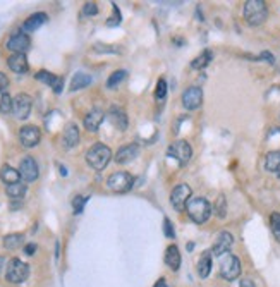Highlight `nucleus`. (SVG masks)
Listing matches in <instances>:
<instances>
[{
  "mask_svg": "<svg viewBox=\"0 0 280 287\" xmlns=\"http://www.w3.org/2000/svg\"><path fill=\"white\" fill-rule=\"evenodd\" d=\"M186 211L189 215V219L196 224H204L212 215V205L206 198L196 196L191 198L186 205Z\"/></svg>",
  "mask_w": 280,
  "mask_h": 287,
  "instance_id": "nucleus-1",
  "label": "nucleus"
},
{
  "mask_svg": "<svg viewBox=\"0 0 280 287\" xmlns=\"http://www.w3.org/2000/svg\"><path fill=\"white\" fill-rule=\"evenodd\" d=\"M112 160V150L103 143L93 145L86 152V162L91 169L95 170H103L108 165V162Z\"/></svg>",
  "mask_w": 280,
  "mask_h": 287,
  "instance_id": "nucleus-2",
  "label": "nucleus"
},
{
  "mask_svg": "<svg viewBox=\"0 0 280 287\" xmlns=\"http://www.w3.org/2000/svg\"><path fill=\"white\" fill-rule=\"evenodd\" d=\"M268 18V9L263 0H248L244 2V19L249 26H260Z\"/></svg>",
  "mask_w": 280,
  "mask_h": 287,
  "instance_id": "nucleus-3",
  "label": "nucleus"
},
{
  "mask_svg": "<svg viewBox=\"0 0 280 287\" xmlns=\"http://www.w3.org/2000/svg\"><path fill=\"white\" fill-rule=\"evenodd\" d=\"M29 275V267L19 258H12L7 265L6 270V278L11 284H23Z\"/></svg>",
  "mask_w": 280,
  "mask_h": 287,
  "instance_id": "nucleus-4",
  "label": "nucleus"
},
{
  "mask_svg": "<svg viewBox=\"0 0 280 287\" xmlns=\"http://www.w3.org/2000/svg\"><path fill=\"white\" fill-rule=\"evenodd\" d=\"M220 275L225 280H234L241 275V261L239 258L232 253H225L224 258L220 260Z\"/></svg>",
  "mask_w": 280,
  "mask_h": 287,
  "instance_id": "nucleus-5",
  "label": "nucleus"
},
{
  "mask_svg": "<svg viewBox=\"0 0 280 287\" xmlns=\"http://www.w3.org/2000/svg\"><path fill=\"white\" fill-rule=\"evenodd\" d=\"M134 184V177L127 172H114L107 179V186L114 193H126Z\"/></svg>",
  "mask_w": 280,
  "mask_h": 287,
  "instance_id": "nucleus-6",
  "label": "nucleus"
},
{
  "mask_svg": "<svg viewBox=\"0 0 280 287\" xmlns=\"http://www.w3.org/2000/svg\"><path fill=\"white\" fill-rule=\"evenodd\" d=\"M167 153H169V157H174L181 165H186L187 162L191 160V157H193V148H191V145L187 143V141L181 139V141H175L174 145H170Z\"/></svg>",
  "mask_w": 280,
  "mask_h": 287,
  "instance_id": "nucleus-7",
  "label": "nucleus"
},
{
  "mask_svg": "<svg viewBox=\"0 0 280 287\" xmlns=\"http://www.w3.org/2000/svg\"><path fill=\"white\" fill-rule=\"evenodd\" d=\"M191 194H193V191H191L189 186L179 184L177 188H174L172 194H170V203H172V206L177 211H184L186 210L187 201L191 199Z\"/></svg>",
  "mask_w": 280,
  "mask_h": 287,
  "instance_id": "nucleus-8",
  "label": "nucleus"
},
{
  "mask_svg": "<svg viewBox=\"0 0 280 287\" xmlns=\"http://www.w3.org/2000/svg\"><path fill=\"white\" fill-rule=\"evenodd\" d=\"M31 107H33L31 97L26 93H19L18 97L14 98V103H12V114H14L18 119L24 120L29 117V114H31Z\"/></svg>",
  "mask_w": 280,
  "mask_h": 287,
  "instance_id": "nucleus-9",
  "label": "nucleus"
},
{
  "mask_svg": "<svg viewBox=\"0 0 280 287\" xmlns=\"http://www.w3.org/2000/svg\"><path fill=\"white\" fill-rule=\"evenodd\" d=\"M203 103V90L198 86H191L182 93V105L187 110H196L199 109Z\"/></svg>",
  "mask_w": 280,
  "mask_h": 287,
  "instance_id": "nucleus-10",
  "label": "nucleus"
},
{
  "mask_svg": "<svg viewBox=\"0 0 280 287\" xmlns=\"http://www.w3.org/2000/svg\"><path fill=\"white\" fill-rule=\"evenodd\" d=\"M19 174L21 177L24 179L26 182H33L36 181L40 176V170H38V164L33 157H24L19 164Z\"/></svg>",
  "mask_w": 280,
  "mask_h": 287,
  "instance_id": "nucleus-11",
  "label": "nucleus"
},
{
  "mask_svg": "<svg viewBox=\"0 0 280 287\" xmlns=\"http://www.w3.org/2000/svg\"><path fill=\"white\" fill-rule=\"evenodd\" d=\"M41 132L36 126H24L19 131V141L24 148H35L40 143Z\"/></svg>",
  "mask_w": 280,
  "mask_h": 287,
  "instance_id": "nucleus-12",
  "label": "nucleus"
},
{
  "mask_svg": "<svg viewBox=\"0 0 280 287\" xmlns=\"http://www.w3.org/2000/svg\"><path fill=\"white\" fill-rule=\"evenodd\" d=\"M232 244H234V236L231 234V232H227V231L220 232V234L217 236L215 244H213V248H212V255L224 256L225 253L231 251Z\"/></svg>",
  "mask_w": 280,
  "mask_h": 287,
  "instance_id": "nucleus-13",
  "label": "nucleus"
},
{
  "mask_svg": "<svg viewBox=\"0 0 280 287\" xmlns=\"http://www.w3.org/2000/svg\"><path fill=\"white\" fill-rule=\"evenodd\" d=\"M29 45H31V40H29V36L26 35V33H16V35H12L9 38V41H7V48L14 53L28 52Z\"/></svg>",
  "mask_w": 280,
  "mask_h": 287,
  "instance_id": "nucleus-14",
  "label": "nucleus"
},
{
  "mask_svg": "<svg viewBox=\"0 0 280 287\" xmlns=\"http://www.w3.org/2000/svg\"><path fill=\"white\" fill-rule=\"evenodd\" d=\"M36 80L47 83L50 88L53 90V93H57V95L60 93L62 88H64V80H62L60 76H55V74H52V73H47V70H40V73H36Z\"/></svg>",
  "mask_w": 280,
  "mask_h": 287,
  "instance_id": "nucleus-15",
  "label": "nucleus"
},
{
  "mask_svg": "<svg viewBox=\"0 0 280 287\" xmlns=\"http://www.w3.org/2000/svg\"><path fill=\"white\" fill-rule=\"evenodd\" d=\"M139 153V147L136 143H131V145H126V147L119 148L115 153V162L117 164H127V162L134 160Z\"/></svg>",
  "mask_w": 280,
  "mask_h": 287,
  "instance_id": "nucleus-16",
  "label": "nucleus"
},
{
  "mask_svg": "<svg viewBox=\"0 0 280 287\" xmlns=\"http://www.w3.org/2000/svg\"><path fill=\"white\" fill-rule=\"evenodd\" d=\"M103 119H105V114L100 109H93L91 112H88V115L85 117V127L90 132H97L98 127L102 126Z\"/></svg>",
  "mask_w": 280,
  "mask_h": 287,
  "instance_id": "nucleus-17",
  "label": "nucleus"
},
{
  "mask_svg": "<svg viewBox=\"0 0 280 287\" xmlns=\"http://www.w3.org/2000/svg\"><path fill=\"white\" fill-rule=\"evenodd\" d=\"M48 19V16L45 12H36V14L29 16V18L24 21L23 24V33H31V31H36L41 24H45Z\"/></svg>",
  "mask_w": 280,
  "mask_h": 287,
  "instance_id": "nucleus-18",
  "label": "nucleus"
},
{
  "mask_svg": "<svg viewBox=\"0 0 280 287\" xmlns=\"http://www.w3.org/2000/svg\"><path fill=\"white\" fill-rule=\"evenodd\" d=\"M7 65H9L11 70L18 74H24L28 70V59L24 53H12V55L7 59Z\"/></svg>",
  "mask_w": 280,
  "mask_h": 287,
  "instance_id": "nucleus-19",
  "label": "nucleus"
},
{
  "mask_svg": "<svg viewBox=\"0 0 280 287\" xmlns=\"http://www.w3.org/2000/svg\"><path fill=\"white\" fill-rule=\"evenodd\" d=\"M62 141H64L65 148H73L79 143V129L76 124H67L64 129V136H62Z\"/></svg>",
  "mask_w": 280,
  "mask_h": 287,
  "instance_id": "nucleus-20",
  "label": "nucleus"
},
{
  "mask_svg": "<svg viewBox=\"0 0 280 287\" xmlns=\"http://www.w3.org/2000/svg\"><path fill=\"white\" fill-rule=\"evenodd\" d=\"M165 263H167V267L170 270H174V272H177L179 267H181V253H179V248L175 246V244L167 248Z\"/></svg>",
  "mask_w": 280,
  "mask_h": 287,
  "instance_id": "nucleus-21",
  "label": "nucleus"
},
{
  "mask_svg": "<svg viewBox=\"0 0 280 287\" xmlns=\"http://www.w3.org/2000/svg\"><path fill=\"white\" fill-rule=\"evenodd\" d=\"M0 179H2L7 186H11L19 182L21 174L19 170H16L14 167H11V165H2V169H0Z\"/></svg>",
  "mask_w": 280,
  "mask_h": 287,
  "instance_id": "nucleus-22",
  "label": "nucleus"
},
{
  "mask_svg": "<svg viewBox=\"0 0 280 287\" xmlns=\"http://www.w3.org/2000/svg\"><path fill=\"white\" fill-rule=\"evenodd\" d=\"M110 120L120 129V131H126V129H127V115H126V112L117 109V107H114V109L110 110Z\"/></svg>",
  "mask_w": 280,
  "mask_h": 287,
  "instance_id": "nucleus-23",
  "label": "nucleus"
},
{
  "mask_svg": "<svg viewBox=\"0 0 280 287\" xmlns=\"http://www.w3.org/2000/svg\"><path fill=\"white\" fill-rule=\"evenodd\" d=\"M91 76L90 74H85V73H78L74 74L73 81H71V91H78V90H83L86 88L88 85H91Z\"/></svg>",
  "mask_w": 280,
  "mask_h": 287,
  "instance_id": "nucleus-24",
  "label": "nucleus"
},
{
  "mask_svg": "<svg viewBox=\"0 0 280 287\" xmlns=\"http://www.w3.org/2000/svg\"><path fill=\"white\" fill-rule=\"evenodd\" d=\"M212 272V253H204L198 261V273L201 278H206Z\"/></svg>",
  "mask_w": 280,
  "mask_h": 287,
  "instance_id": "nucleus-25",
  "label": "nucleus"
},
{
  "mask_svg": "<svg viewBox=\"0 0 280 287\" xmlns=\"http://www.w3.org/2000/svg\"><path fill=\"white\" fill-rule=\"evenodd\" d=\"M265 167L268 172H278L280 170V152L275 150V152H270L265 159Z\"/></svg>",
  "mask_w": 280,
  "mask_h": 287,
  "instance_id": "nucleus-26",
  "label": "nucleus"
},
{
  "mask_svg": "<svg viewBox=\"0 0 280 287\" xmlns=\"http://www.w3.org/2000/svg\"><path fill=\"white\" fill-rule=\"evenodd\" d=\"M24 243V236L23 234H9L4 238V248L6 249H18L19 246H23Z\"/></svg>",
  "mask_w": 280,
  "mask_h": 287,
  "instance_id": "nucleus-27",
  "label": "nucleus"
},
{
  "mask_svg": "<svg viewBox=\"0 0 280 287\" xmlns=\"http://www.w3.org/2000/svg\"><path fill=\"white\" fill-rule=\"evenodd\" d=\"M212 59H213V53L210 52V50H204L201 55H198L193 62H191V67L193 69H204L212 62Z\"/></svg>",
  "mask_w": 280,
  "mask_h": 287,
  "instance_id": "nucleus-28",
  "label": "nucleus"
},
{
  "mask_svg": "<svg viewBox=\"0 0 280 287\" xmlns=\"http://www.w3.org/2000/svg\"><path fill=\"white\" fill-rule=\"evenodd\" d=\"M7 194H9V198L12 199H21L26 194V184H23V182H16V184H11L7 186Z\"/></svg>",
  "mask_w": 280,
  "mask_h": 287,
  "instance_id": "nucleus-29",
  "label": "nucleus"
},
{
  "mask_svg": "<svg viewBox=\"0 0 280 287\" xmlns=\"http://www.w3.org/2000/svg\"><path fill=\"white\" fill-rule=\"evenodd\" d=\"M126 74H127V73H126V70H122V69H120V70H115V73H112L110 78L107 80V88H108V90H115L117 86L120 85V83L126 80Z\"/></svg>",
  "mask_w": 280,
  "mask_h": 287,
  "instance_id": "nucleus-30",
  "label": "nucleus"
},
{
  "mask_svg": "<svg viewBox=\"0 0 280 287\" xmlns=\"http://www.w3.org/2000/svg\"><path fill=\"white\" fill-rule=\"evenodd\" d=\"M270 226H271V232H273V238L280 243V213L278 211H273L270 215Z\"/></svg>",
  "mask_w": 280,
  "mask_h": 287,
  "instance_id": "nucleus-31",
  "label": "nucleus"
},
{
  "mask_svg": "<svg viewBox=\"0 0 280 287\" xmlns=\"http://www.w3.org/2000/svg\"><path fill=\"white\" fill-rule=\"evenodd\" d=\"M12 103H14V98H11L9 93H4L2 98H0V114H9V112H12Z\"/></svg>",
  "mask_w": 280,
  "mask_h": 287,
  "instance_id": "nucleus-32",
  "label": "nucleus"
},
{
  "mask_svg": "<svg viewBox=\"0 0 280 287\" xmlns=\"http://www.w3.org/2000/svg\"><path fill=\"white\" fill-rule=\"evenodd\" d=\"M215 211H217V215H219L220 219L225 217V211H227V203H225V196H224V194H220L219 199H217Z\"/></svg>",
  "mask_w": 280,
  "mask_h": 287,
  "instance_id": "nucleus-33",
  "label": "nucleus"
},
{
  "mask_svg": "<svg viewBox=\"0 0 280 287\" xmlns=\"http://www.w3.org/2000/svg\"><path fill=\"white\" fill-rule=\"evenodd\" d=\"M88 201V196H76L73 199V208H74V213L79 215L83 210H85V205Z\"/></svg>",
  "mask_w": 280,
  "mask_h": 287,
  "instance_id": "nucleus-34",
  "label": "nucleus"
},
{
  "mask_svg": "<svg viewBox=\"0 0 280 287\" xmlns=\"http://www.w3.org/2000/svg\"><path fill=\"white\" fill-rule=\"evenodd\" d=\"M167 93V83L164 80H160L157 83V90H155V98L157 100H164Z\"/></svg>",
  "mask_w": 280,
  "mask_h": 287,
  "instance_id": "nucleus-35",
  "label": "nucleus"
},
{
  "mask_svg": "<svg viewBox=\"0 0 280 287\" xmlns=\"http://www.w3.org/2000/svg\"><path fill=\"white\" fill-rule=\"evenodd\" d=\"M112 11H114V14H112V18L107 21V26H117V24H120V12L117 9L115 4H112Z\"/></svg>",
  "mask_w": 280,
  "mask_h": 287,
  "instance_id": "nucleus-36",
  "label": "nucleus"
},
{
  "mask_svg": "<svg viewBox=\"0 0 280 287\" xmlns=\"http://www.w3.org/2000/svg\"><path fill=\"white\" fill-rule=\"evenodd\" d=\"M83 14L85 16H97L98 14V7L95 2H86L85 7H83Z\"/></svg>",
  "mask_w": 280,
  "mask_h": 287,
  "instance_id": "nucleus-37",
  "label": "nucleus"
},
{
  "mask_svg": "<svg viewBox=\"0 0 280 287\" xmlns=\"http://www.w3.org/2000/svg\"><path fill=\"white\" fill-rule=\"evenodd\" d=\"M164 232H165V236L167 238H175V232H174V226H172V222H170L169 219H165L164 220Z\"/></svg>",
  "mask_w": 280,
  "mask_h": 287,
  "instance_id": "nucleus-38",
  "label": "nucleus"
},
{
  "mask_svg": "<svg viewBox=\"0 0 280 287\" xmlns=\"http://www.w3.org/2000/svg\"><path fill=\"white\" fill-rule=\"evenodd\" d=\"M7 86H9V78L4 73H0V93H6Z\"/></svg>",
  "mask_w": 280,
  "mask_h": 287,
  "instance_id": "nucleus-39",
  "label": "nucleus"
},
{
  "mask_svg": "<svg viewBox=\"0 0 280 287\" xmlns=\"http://www.w3.org/2000/svg\"><path fill=\"white\" fill-rule=\"evenodd\" d=\"M35 251H36V244L35 243H29L24 246V253H26L28 256H31V255H35Z\"/></svg>",
  "mask_w": 280,
  "mask_h": 287,
  "instance_id": "nucleus-40",
  "label": "nucleus"
},
{
  "mask_svg": "<svg viewBox=\"0 0 280 287\" xmlns=\"http://www.w3.org/2000/svg\"><path fill=\"white\" fill-rule=\"evenodd\" d=\"M260 57H261V59H265L266 62H268V64H275V57L271 55L270 52H263Z\"/></svg>",
  "mask_w": 280,
  "mask_h": 287,
  "instance_id": "nucleus-41",
  "label": "nucleus"
},
{
  "mask_svg": "<svg viewBox=\"0 0 280 287\" xmlns=\"http://www.w3.org/2000/svg\"><path fill=\"white\" fill-rule=\"evenodd\" d=\"M239 287H256V285H254V282L251 280V278H242Z\"/></svg>",
  "mask_w": 280,
  "mask_h": 287,
  "instance_id": "nucleus-42",
  "label": "nucleus"
},
{
  "mask_svg": "<svg viewBox=\"0 0 280 287\" xmlns=\"http://www.w3.org/2000/svg\"><path fill=\"white\" fill-rule=\"evenodd\" d=\"M153 287H169V285H167L165 278H160V280H158V282H157V284H155Z\"/></svg>",
  "mask_w": 280,
  "mask_h": 287,
  "instance_id": "nucleus-43",
  "label": "nucleus"
},
{
  "mask_svg": "<svg viewBox=\"0 0 280 287\" xmlns=\"http://www.w3.org/2000/svg\"><path fill=\"white\" fill-rule=\"evenodd\" d=\"M2 267H4V258L0 256V270H2Z\"/></svg>",
  "mask_w": 280,
  "mask_h": 287,
  "instance_id": "nucleus-44",
  "label": "nucleus"
},
{
  "mask_svg": "<svg viewBox=\"0 0 280 287\" xmlns=\"http://www.w3.org/2000/svg\"><path fill=\"white\" fill-rule=\"evenodd\" d=\"M278 179H280V170H278Z\"/></svg>",
  "mask_w": 280,
  "mask_h": 287,
  "instance_id": "nucleus-45",
  "label": "nucleus"
}]
</instances>
